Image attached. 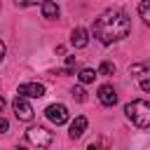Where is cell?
I'll use <instances>...</instances> for the list:
<instances>
[{
  "instance_id": "6da1fadb",
  "label": "cell",
  "mask_w": 150,
  "mask_h": 150,
  "mask_svg": "<svg viewBox=\"0 0 150 150\" xmlns=\"http://www.w3.org/2000/svg\"><path fill=\"white\" fill-rule=\"evenodd\" d=\"M131 30V23H129V16L112 7V9H105L103 14H98V19L94 21V38L101 42V45H112V42H120L129 35Z\"/></svg>"
},
{
  "instance_id": "7a4b0ae2",
  "label": "cell",
  "mask_w": 150,
  "mask_h": 150,
  "mask_svg": "<svg viewBox=\"0 0 150 150\" xmlns=\"http://www.w3.org/2000/svg\"><path fill=\"white\" fill-rule=\"evenodd\" d=\"M124 112H127V117L136 127H141V129H148L150 127V101H143V98L131 101V103L124 105Z\"/></svg>"
},
{
  "instance_id": "3957f363",
  "label": "cell",
  "mask_w": 150,
  "mask_h": 150,
  "mask_svg": "<svg viewBox=\"0 0 150 150\" xmlns=\"http://www.w3.org/2000/svg\"><path fill=\"white\" fill-rule=\"evenodd\" d=\"M26 138H28V143L35 145V148H47V145H52V141H54L52 131H47L45 127H30V129L26 131Z\"/></svg>"
},
{
  "instance_id": "277c9868",
  "label": "cell",
  "mask_w": 150,
  "mask_h": 150,
  "mask_svg": "<svg viewBox=\"0 0 150 150\" xmlns=\"http://www.w3.org/2000/svg\"><path fill=\"white\" fill-rule=\"evenodd\" d=\"M12 108H14L16 120H21V122H30V120H33V115H35L33 105H30V103L26 101V96H21V94H16V98L12 101Z\"/></svg>"
},
{
  "instance_id": "5b68a950",
  "label": "cell",
  "mask_w": 150,
  "mask_h": 150,
  "mask_svg": "<svg viewBox=\"0 0 150 150\" xmlns=\"http://www.w3.org/2000/svg\"><path fill=\"white\" fill-rule=\"evenodd\" d=\"M45 115H47V120L54 122L56 127H61V124L68 122V108H66L63 103H52V105H47Z\"/></svg>"
},
{
  "instance_id": "8992f818",
  "label": "cell",
  "mask_w": 150,
  "mask_h": 150,
  "mask_svg": "<svg viewBox=\"0 0 150 150\" xmlns=\"http://www.w3.org/2000/svg\"><path fill=\"white\" fill-rule=\"evenodd\" d=\"M16 94H21L26 98H40V96H45V84H40V82H23V84H19Z\"/></svg>"
},
{
  "instance_id": "52a82bcc",
  "label": "cell",
  "mask_w": 150,
  "mask_h": 150,
  "mask_svg": "<svg viewBox=\"0 0 150 150\" xmlns=\"http://www.w3.org/2000/svg\"><path fill=\"white\" fill-rule=\"evenodd\" d=\"M98 101L103 105H115L117 103V91L112 84H101L98 87Z\"/></svg>"
},
{
  "instance_id": "ba28073f",
  "label": "cell",
  "mask_w": 150,
  "mask_h": 150,
  "mask_svg": "<svg viewBox=\"0 0 150 150\" xmlns=\"http://www.w3.org/2000/svg\"><path fill=\"white\" fill-rule=\"evenodd\" d=\"M87 42H89V33H87V28H75V30L70 33V45H73L75 49L87 47Z\"/></svg>"
},
{
  "instance_id": "9c48e42d",
  "label": "cell",
  "mask_w": 150,
  "mask_h": 150,
  "mask_svg": "<svg viewBox=\"0 0 150 150\" xmlns=\"http://www.w3.org/2000/svg\"><path fill=\"white\" fill-rule=\"evenodd\" d=\"M87 124H89V122H87V117H82V115H80V117H75V120H73V124H70V131H68V136H70L73 141H75V138H80V136L84 134Z\"/></svg>"
},
{
  "instance_id": "30bf717a",
  "label": "cell",
  "mask_w": 150,
  "mask_h": 150,
  "mask_svg": "<svg viewBox=\"0 0 150 150\" xmlns=\"http://www.w3.org/2000/svg\"><path fill=\"white\" fill-rule=\"evenodd\" d=\"M42 16H45V19H56V16H59V5H56V0H45V2H42Z\"/></svg>"
},
{
  "instance_id": "8fae6325",
  "label": "cell",
  "mask_w": 150,
  "mask_h": 150,
  "mask_svg": "<svg viewBox=\"0 0 150 150\" xmlns=\"http://www.w3.org/2000/svg\"><path fill=\"white\" fill-rule=\"evenodd\" d=\"M98 77V70H91V68H84V70H80V75H77V80L82 82V84H89V82H94Z\"/></svg>"
},
{
  "instance_id": "7c38bea8",
  "label": "cell",
  "mask_w": 150,
  "mask_h": 150,
  "mask_svg": "<svg viewBox=\"0 0 150 150\" xmlns=\"http://www.w3.org/2000/svg\"><path fill=\"white\" fill-rule=\"evenodd\" d=\"M138 14H141L143 23H145V26H150V0H143V2L138 5Z\"/></svg>"
},
{
  "instance_id": "4fadbf2b",
  "label": "cell",
  "mask_w": 150,
  "mask_h": 150,
  "mask_svg": "<svg viewBox=\"0 0 150 150\" xmlns=\"http://www.w3.org/2000/svg\"><path fill=\"white\" fill-rule=\"evenodd\" d=\"M112 73H115V63L103 61V63L98 66V75H112Z\"/></svg>"
},
{
  "instance_id": "5bb4252c",
  "label": "cell",
  "mask_w": 150,
  "mask_h": 150,
  "mask_svg": "<svg viewBox=\"0 0 150 150\" xmlns=\"http://www.w3.org/2000/svg\"><path fill=\"white\" fill-rule=\"evenodd\" d=\"M84 94H87V91H84L82 87H75V89H73V98H75V101H80V103H82V101L87 98Z\"/></svg>"
},
{
  "instance_id": "9a60e30c",
  "label": "cell",
  "mask_w": 150,
  "mask_h": 150,
  "mask_svg": "<svg viewBox=\"0 0 150 150\" xmlns=\"http://www.w3.org/2000/svg\"><path fill=\"white\" fill-rule=\"evenodd\" d=\"M14 2H16V7H30V5H38V2L42 5L45 0H14Z\"/></svg>"
},
{
  "instance_id": "2e32d148",
  "label": "cell",
  "mask_w": 150,
  "mask_h": 150,
  "mask_svg": "<svg viewBox=\"0 0 150 150\" xmlns=\"http://www.w3.org/2000/svg\"><path fill=\"white\" fill-rule=\"evenodd\" d=\"M143 70H148V66H145V63H136V66H131V68H129V73H134V75H136V73H143Z\"/></svg>"
},
{
  "instance_id": "e0dca14e",
  "label": "cell",
  "mask_w": 150,
  "mask_h": 150,
  "mask_svg": "<svg viewBox=\"0 0 150 150\" xmlns=\"http://www.w3.org/2000/svg\"><path fill=\"white\" fill-rule=\"evenodd\" d=\"M7 129H9V122H7L5 117H0V134H5Z\"/></svg>"
},
{
  "instance_id": "ac0fdd59",
  "label": "cell",
  "mask_w": 150,
  "mask_h": 150,
  "mask_svg": "<svg viewBox=\"0 0 150 150\" xmlns=\"http://www.w3.org/2000/svg\"><path fill=\"white\" fill-rule=\"evenodd\" d=\"M141 89L150 94V80H141Z\"/></svg>"
},
{
  "instance_id": "d6986e66",
  "label": "cell",
  "mask_w": 150,
  "mask_h": 150,
  "mask_svg": "<svg viewBox=\"0 0 150 150\" xmlns=\"http://www.w3.org/2000/svg\"><path fill=\"white\" fill-rule=\"evenodd\" d=\"M5 59V45H2V40H0V61Z\"/></svg>"
},
{
  "instance_id": "ffe728a7",
  "label": "cell",
  "mask_w": 150,
  "mask_h": 150,
  "mask_svg": "<svg viewBox=\"0 0 150 150\" xmlns=\"http://www.w3.org/2000/svg\"><path fill=\"white\" fill-rule=\"evenodd\" d=\"M2 110H5V98L0 96V112H2Z\"/></svg>"
}]
</instances>
